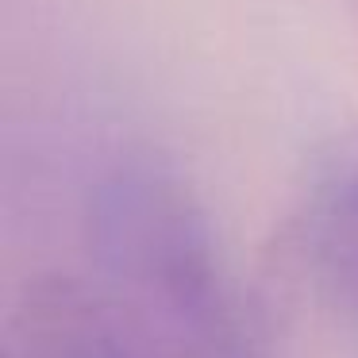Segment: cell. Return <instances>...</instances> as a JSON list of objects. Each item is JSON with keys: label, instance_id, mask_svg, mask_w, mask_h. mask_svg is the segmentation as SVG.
I'll return each mask as SVG.
<instances>
[{"label": "cell", "instance_id": "cell-2", "mask_svg": "<svg viewBox=\"0 0 358 358\" xmlns=\"http://www.w3.org/2000/svg\"><path fill=\"white\" fill-rule=\"evenodd\" d=\"M12 358H143L108 301L70 278H43L24 293Z\"/></svg>", "mask_w": 358, "mask_h": 358}, {"label": "cell", "instance_id": "cell-3", "mask_svg": "<svg viewBox=\"0 0 358 358\" xmlns=\"http://www.w3.org/2000/svg\"><path fill=\"white\" fill-rule=\"evenodd\" d=\"M296 255L320 301L358 331V158L312 189L296 220Z\"/></svg>", "mask_w": 358, "mask_h": 358}, {"label": "cell", "instance_id": "cell-1", "mask_svg": "<svg viewBox=\"0 0 358 358\" xmlns=\"http://www.w3.org/2000/svg\"><path fill=\"white\" fill-rule=\"evenodd\" d=\"M89 243L108 308L162 358H255L208 216L150 158L112 166L89 196Z\"/></svg>", "mask_w": 358, "mask_h": 358}]
</instances>
